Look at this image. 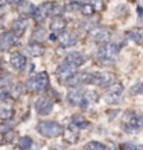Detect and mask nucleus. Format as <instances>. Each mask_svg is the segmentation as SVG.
<instances>
[{"instance_id":"obj_1","label":"nucleus","mask_w":143,"mask_h":150,"mask_svg":"<svg viewBox=\"0 0 143 150\" xmlns=\"http://www.w3.org/2000/svg\"><path fill=\"white\" fill-rule=\"evenodd\" d=\"M121 128L127 134H138L143 131V115L138 111H127L122 115Z\"/></svg>"},{"instance_id":"obj_2","label":"nucleus","mask_w":143,"mask_h":150,"mask_svg":"<svg viewBox=\"0 0 143 150\" xmlns=\"http://www.w3.org/2000/svg\"><path fill=\"white\" fill-rule=\"evenodd\" d=\"M120 53V46H117L115 43H104L96 52V60L101 65H111L115 63L117 57Z\"/></svg>"},{"instance_id":"obj_3","label":"nucleus","mask_w":143,"mask_h":150,"mask_svg":"<svg viewBox=\"0 0 143 150\" xmlns=\"http://www.w3.org/2000/svg\"><path fill=\"white\" fill-rule=\"evenodd\" d=\"M36 131L45 138H57V136L63 134V127L56 121L43 120V121L38 122Z\"/></svg>"},{"instance_id":"obj_4","label":"nucleus","mask_w":143,"mask_h":150,"mask_svg":"<svg viewBox=\"0 0 143 150\" xmlns=\"http://www.w3.org/2000/svg\"><path fill=\"white\" fill-rule=\"evenodd\" d=\"M49 74L46 71H40L39 74H36L35 76L29 78L27 82V89L29 92H33V93H40V92H45L49 86Z\"/></svg>"},{"instance_id":"obj_5","label":"nucleus","mask_w":143,"mask_h":150,"mask_svg":"<svg viewBox=\"0 0 143 150\" xmlns=\"http://www.w3.org/2000/svg\"><path fill=\"white\" fill-rule=\"evenodd\" d=\"M92 83L100 88H110L111 85L117 83V78L111 72H93Z\"/></svg>"},{"instance_id":"obj_6","label":"nucleus","mask_w":143,"mask_h":150,"mask_svg":"<svg viewBox=\"0 0 143 150\" xmlns=\"http://www.w3.org/2000/svg\"><path fill=\"white\" fill-rule=\"evenodd\" d=\"M122 93H124V86L121 83H114L110 88H107V92L104 95V100L108 104H115L121 100Z\"/></svg>"},{"instance_id":"obj_7","label":"nucleus","mask_w":143,"mask_h":150,"mask_svg":"<svg viewBox=\"0 0 143 150\" xmlns=\"http://www.w3.org/2000/svg\"><path fill=\"white\" fill-rule=\"evenodd\" d=\"M76 72V68L72 67V65L67 64L65 61H64L63 64H60L57 67V70H56V75H57V79L60 81V83H64L65 85V82L72 76V75Z\"/></svg>"},{"instance_id":"obj_8","label":"nucleus","mask_w":143,"mask_h":150,"mask_svg":"<svg viewBox=\"0 0 143 150\" xmlns=\"http://www.w3.org/2000/svg\"><path fill=\"white\" fill-rule=\"evenodd\" d=\"M35 110L40 115H47L53 110V100L47 96H40L35 102Z\"/></svg>"},{"instance_id":"obj_9","label":"nucleus","mask_w":143,"mask_h":150,"mask_svg":"<svg viewBox=\"0 0 143 150\" xmlns=\"http://www.w3.org/2000/svg\"><path fill=\"white\" fill-rule=\"evenodd\" d=\"M90 35H92V39L93 42L100 43V45H104V43H108L110 38H111V32L106 29V28H97L90 31Z\"/></svg>"},{"instance_id":"obj_10","label":"nucleus","mask_w":143,"mask_h":150,"mask_svg":"<svg viewBox=\"0 0 143 150\" xmlns=\"http://www.w3.org/2000/svg\"><path fill=\"white\" fill-rule=\"evenodd\" d=\"M28 24H29V21H28L27 17H18V18H16V20L13 21V25H11V27H13V31H11V32L14 33L16 38L22 36V35L25 33V31H27Z\"/></svg>"},{"instance_id":"obj_11","label":"nucleus","mask_w":143,"mask_h":150,"mask_svg":"<svg viewBox=\"0 0 143 150\" xmlns=\"http://www.w3.org/2000/svg\"><path fill=\"white\" fill-rule=\"evenodd\" d=\"M50 6H52V1H46V3H43L40 4L39 7H35V11H33V20L38 22H42L45 21L49 16H50Z\"/></svg>"},{"instance_id":"obj_12","label":"nucleus","mask_w":143,"mask_h":150,"mask_svg":"<svg viewBox=\"0 0 143 150\" xmlns=\"http://www.w3.org/2000/svg\"><path fill=\"white\" fill-rule=\"evenodd\" d=\"M17 42V38L14 36V33L7 31V32H3L0 35V52H6L11 49Z\"/></svg>"},{"instance_id":"obj_13","label":"nucleus","mask_w":143,"mask_h":150,"mask_svg":"<svg viewBox=\"0 0 143 150\" xmlns=\"http://www.w3.org/2000/svg\"><path fill=\"white\" fill-rule=\"evenodd\" d=\"M67 102L74 107H78V106L81 107L82 103H84V92L78 88H72L67 95Z\"/></svg>"},{"instance_id":"obj_14","label":"nucleus","mask_w":143,"mask_h":150,"mask_svg":"<svg viewBox=\"0 0 143 150\" xmlns=\"http://www.w3.org/2000/svg\"><path fill=\"white\" fill-rule=\"evenodd\" d=\"M10 64L11 67L17 71H24L25 65H27V57L20 52H14L10 56Z\"/></svg>"},{"instance_id":"obj_15","label":"nucleus","mask_w":143,"mask_h":150,"mask_svg":"<svg viewBox=\"0 0 143 150\" xmlns=\"http://www.w3.org/2000/svg\"><path fill=\"white\" fill-rule=\"evenodd\" d=\"M85 61H86V57L82 53H79V52H71V53H68L65 56V63L75 67V68H78L82 64H85Z\"/></svg>"},{"instance_id":"obj_16","label":"nucleus","mask_w":143,"mask_h":150,"mask_svg":"<svg viewBox=\"0 0 143 150\" xmlns=\"http://www.w3.org/2000/svg\"><path fill=\"white\" fill-rule=\"evenodd\" d=\"M60 43H61V46H64V47H71V46L76 45V36H75V33L69 32V31L61 32V35H60Z\"/></svg>"},{"instance_id":"obj_17","label":"nucleus","mask_w":143,"mask_h":150,"mask_svg":"<svg viewBox=\"0 0 143 150\" xmlns=\"http://www.w3.org/2000/svg\"><path fill=\"white\" fill-rule=\"evenodd\" d=\"M61 135H64V140L68 142V143H76V142L79 140L78 129L74 128V127H71V125H69L68 128L63 129V134Z\"/></svg>"},{"instance_id":"obj_18","label":"nucleus","mask_w":143,"mask_h":150,"mask_svg":"<svg viewBox=\"0 0 143 150\" xmlns=\"http://www.w3.org/2000/svg\"><path fill=\"white\" fill-rule=\"evenodd\" d=\"M65 27H67V21L61 16L52 17V20H50V28H52L53 32H64Z\"/></svg>"},{"instance_id":"obj_19","label":"nucleus","mask_w":143,"mask_h":150,"mask_svg":"<svg viewBox=\"0 0 143 150\" xmlns=\"http://www.w3.org/2000/svg\"><path fill=\"white\" fill-rule=\"evenodd\" d=\"M27 52L31 54V56H33V57H39V56H42V54L45 53V49H43L42 43L31 42V43H28Z\"/></svg>"},{"instance_id":"obj_20","label":"nucleus","mask_w":143,"mask_h":150,"mask_svg":"<svg viewBox=\"0 0 143 150\" xmlns=\"http://www.w3.org/2000/svg\"><path fill=\"white\" fill-rule=\"evenodd\" d=\"M128 38L133 40V42L139 45V46H143V28H133L128 32Z\"/></svg>"},{"instance_id":"obj_21","label":"nucleus","mask_w":143,"mask_h":150,"mask_svg":"<svg viewBox=\"0 0 143 150\" xmlns=\"http://www.w3.org/2000/svg\"><path fill=\"white\" fill-rule=\"evenodd\" d=\"M71 127H74V128H76V129H84V128H88V127H89V122H88L82 115L75 114V115L71 117Z\"/></svg>"},{"instance_id":"obj_22","label":"nucleus","mask_w":143,"mask_h":150,"mask_svg":"<svg viewBox=\"0 0 143 150\" xmlns=\"http://www.w3.org/2000/svg\"><path fill=\"white\" fill-rule=\"evenodd\" d=\"M17 10L20 11L21 14H24V16H32L33 14V11H35V7L31 4V3H28V1H22L21 4L17 7Z\"/></svg>"},{"instance_id":"obj_23","label":"nucleus","mask_w":143,"mask_h":150,"mask_svg":"<svg viewBox=\"0 0 143 150\" xmlns=\"http://www.w3.org/2000/svg\"><path fill=\"white\" fill-rule=\"evenodd\" d=\"M64 11V6L60 4V3H56V1H52V6H50V17H58L61 16Z\"/></svg>"},{"instance_id":"obj_24","label":"nucleus","mask_w":143,"mask_h":150,"mask_svg":"<svg viewBox=\"0 0 143 150\" xmlns=\"http://www.w3.org/2000/svg\"><path fill=\"white\" fill-rule=\"evenodd\" d=\"M32 145H33V142H32L31 136H22L18 140V149L20 150H29Z\"/></svg>"},{"instance_id":"obj_25","label":"nucleus","mask_w":143,"mask_h":150,"mask_svg":"<svg viewBox=\"0 0 143 150\" xmlns=\"http://www.w3.org/2000/svg\"><path fill=\"white\" fill-rule=\"evenodd\" d=\"M46 38V31L43 29V28L40 27H38L33 32H32V39H33V42H42L43 39Z\"/></svg>"},{"instance_id":"obj_26","label":"nucleus","mask_w":143,"mask_h":150,"mask_svg":"<svg viewBox=\"0 0 143 150\" xmlns=\"http://www.w3.org/2000/svg\"><path fill=\"white\" fill-rule=\"evenodd\" d=\"M82 150H106V146L100 143V142H96V140H92V142H88Z\"/></svg>"},{"instance_id":"obj_27","label":"nucleus","mask_w":143,"mask_h":150,"mask_svg":"<svg viewBox=\"0 0 143 150\" xmlns=\"http://www.w3.org/2000/svg\"><path fill=\"white\" fill-rule=\"evenodd\" d=\"M13 83V76L10 74H1L0 75V89H6Z\"/></svg>"},{"instance_id":"obj_28","label":"nucleus","mask_w":143,"mask_h":150,"mask_svg":"<svg viewBox=\"0 0 143 150\" xmlns=\"http://www.w3.org/2000/svg\"><path fill=\"white\" fill-rule=\"evenodd\" d=\"M13 114H14V111H13L11 107H7V106H1L0 107V118L1 120H10L13 117Z\"/></svg>"},{"instance_id":"obj_29","label":"nucleus","mask_w":143,"mask_h":150,"mask_svg":"<svg viewBox=\"0 0 143 150\" xmlns=\"http://www.w3.org/2000/svg\"><path fill=\"white\" fill-rule=\"evenodd\" d=\"M81 13L84 14V16L86 17H90V16H93V13H95V8H93V6L89 4V3H82L81 4Z\"/></svg>"},{"instance_id":"obj_30","label":"nucleus","mask_w":143,"mask_h":150,"mask_svg":"<svg viewBox=\"0 0 143 150\" xmlns=\"http://www.w3.org/2000/svg\"><path fill=\"white\" fill-rule=\"evenodd\" d=\"M131 93L132 95H143V82H138L131 88Z\"/></svg>"},{"instance_id":"obj_31","label":"nucleus","mask_w":143,"mask_h":150,"mask_svg":"<svg viewBox=\"0 0 143 150\" xmlns=\"http://www.w3.org/2000/svg\"><path fill=\"white\" fill-rule=\"evenodd\" d=\"M81 4H82V3H75V1H71V3H68V4H65L64 10H67V11H79L81 10Z\"/></svg>"},{"instance_id":"obj_32","label":"nucleus","mask_w":143,"mask_h":150,"mask_svg":"<svg viewBox=\"0 0 143 150\" xmlns=\"http://www.w3.org/2000/svg\"><path fill=\"white\" fill-rule=\"evenodd\" d=\"M17 138V134L14 131H7V134H4V142L6 143H13Z\"/></svg>"},{"instance_id":"obj_33","label":"nucleus","mask_w":143,"mask_h":150,"mask_svg":"<svg viewBox=\"0 0 143 150\" xmlns=\"http://www.w3.org/2000/svg\"><path fill=\"white\" fill-rule=\"evenodd\" d=\"M0 100L1 102H4L6 104H7V102H10L11 100V93L10 92H0Z\"/></svg>"},{"instance_id":"obj_34","label":"nucleus","mask_w":143,"mask_h":150,"mask_svg":"<svg viewBox=\"0 0 143 150\" xmlns=\"http://www.w3.org/2000/svg\"><path fill=\"white\" fill-rule=\"evenodd\" d=\"M22 1H24V0H10V3H11V4H13V6H14L16 8H17V7H18V6H20V4H21Z\"/></svg>"},{"instance_id":"obj_35","label":"nucleus","mask_w":143,"mask_h":150,"mask_svg":"<svg viewBox=\"0 0 143 150\" xmlns=\"http://www.w3.org/2000/svg\"><path fill=\"white\" fill-rule=\"evenodd\" d=\"M7 3H8V0H0V7H4Z\"/></svg>"},{"instance_id":"obj_36","label":"nucleus","mask_w":143,"mask_h":150,"mask_svg":"<svg viewBox=\"0 0 143 150\" xmlns=\"http://www.w3.org/2000/svg\"><path fill=\"white\" fill-rule=\"evenodd\" d=\"M49 39H50V40H56V39H57V36H56V33H52V35L49 36Z\"/></svg>"},{"instance_id":"obj_37","label":"nucleus","mask_w":143,"mask_h":150,"mask_svg":"<svg viewBox=\"0 0 143 150\" xmlns=\"http://www.w3.org/2000/svg\"><path fill=\"white\" fill-rule=\"evenodd\" d=\"M132 150H143V146H138V145H135L133 146V149Z\"/></svg>"},{"instance_id":"obj_38","label":"nucleus","mask_w":143,"mask_h":150,"mask_svg":"<svg viewBox=\"0 0 143 150\" xmlns=\"http://www.w3.org/2000/svg\"><path fill=\"white\" fill-rule=\"evenodd\" d=\"M29 150H39V147H38L36 145H32V146H31V149H29Z\"/></svg>"},{"instance_id":"obj_39","label":"nucleus","mask_w":143,"mask_h":150,"mask_svg":"<svg viewBox=\"0 0 143 150\" xmlns=\"http://www.w3.org/2000/svg\"><path fill=\"white\" fill-rule=\"evenodd\" d=\"M50 150H60V149H58V146H53V147H50Z\"/></svg>"},{"instance_id":"obj_40","label":"nucleus","mask_w":143,"mask_h":150,"mask_svg":"<svg viewBox=\"0 0 143 150\" xmlns=\"http://www.w3.org/2000/svg\"><path fill=\"white\" fill-rule=\"evenodd\" d=\"M72 1H75V3H84L85 0H72Z\"/></svg>"},{"instance_id":"obj_41","label":"nucleus","mask_w":143,"mask_h":150,"mask_svg":"<svg viewBox=\"0 0 143 150\" xmlns=\"http://www.w3.org/2000/svg\"><path fill=\"white\" fill-rule=\"evenodd\" d=\"M3 68V61H1V59H0V70Z\"/></svg>"},{"instance_id":"obj_42","label":"nucleus","mask_w":143,"mask_h":150,"mask_svg":"<svg viewBox=\"0 0 143 150\" xmlns=\"http://www.w3.org/2000/svg\"><path fill=\"white\" fill-rule=\"evenodd\" d=\"M1 22H3V16L0 14V25H1Z\"/></svg>"},{"instance_id":"obj_43","label":"nucleus","mask_w":143,"mask_h":150,"mask_svg":"<svg viewBox=\"0 0 143 150\" xmlns=\"http://www.w3.org/2000/svg\"><path fill=\"white\" fill-rule=\"evenodd\" d=\"M139 4H140V7H143V0H140V3H139Z\"/></svg>"}]
</instances>
